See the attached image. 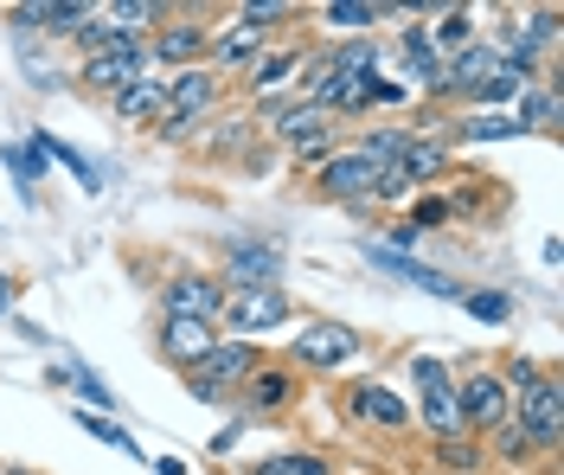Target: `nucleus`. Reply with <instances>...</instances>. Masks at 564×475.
Returning <instances> with one entry per match:
<instances>
[{
  "label": "nucleus",
  "instance_id": "obj_42",
  "mask_svg": "<svg viewBox=\"0 0 564 475\" xmlns=\"http://www.w3.org/2000/svg\"><path fill=\"white\" fill-rule=\"evenodd\" d=\"M77 424H84L90 438H104L109 450H122V456H141V450H135V438H129V431H122L116 418H104V411H77Z\"/></svg>",
  "mask_w": 564,
  "mask_h": 475
},
{
  "label": "nucleus",
  "instance_id": "obj_12",
  "mask_svg": "<svg viewBox=\"0 0 564 475\" xmlns=\"http://www.w3.org/2000/svg\"><path fill=\"white\" fill-rule=\"evenodd\" d=\"M494 65H500L494 39H475V45L449 52V58H443V77H436V90H430V104H475L481 84L494 77Z\"/></svg>",
  "mask_w": 564,
  "mask_h": 475
},
{
  "label": "nucleus",
  "instance_id": "obj_5",
  "mask_svg": "<svg viewBox=\"0 0 564 475\" xmlns=\"http://www.w3.org/2000/svg\"><path fill=\"white\" fill-rule=\"evenodd\" d=\"M513 424L532 438L539 456H552L564 443V379H558V366H545L527 392H513Z\"/></svg>",
  "mask_w": 564,
  "mask_h": 475
},
{
  "label": "nucleus",
  "instance_id": "obj_27",
  "mask_svg": "<svg viewBox=\"0 0 564 475\" xmlns=\"http://www.w3.org/2000/svg\"><path fill=\"white\" fill-rule=\"evenodd\" d=\"M315 20H321V26H334L340 39H359V33H372V26H379V0H321Z\"/></svg>",
  "mask_w": 564,
  "mask_h": 475
},
{
  "label": "nucleus",
  "instance_id": "obj_16",
  "mask_svg": "<svg viewBox=\"0 0 564 475\" xmlns=\"http://www.w3.org/2000/svg\"><path fill=\"white\" fill-rule=\"evenodd\" d=\"M218 341H225V334H218V322H186V315H161V328H154V354H161L167 366H180V373H186L193 360H206Z\"/></svg>",
  "mask_w": 564,
  "mask_h": 475
},
{
  "label": "nucleus",
  "instance_id": "obj_11",
  "mask_svg": "<svg viewBox=\"0 0 564 475\" xmlns=\"http://www.w3.org/2000/svg\"><path fill=\"white\" fill-rule=\"evenodd\" d=\"M558 26H564L558 7H532L513 26H500V45H494V52H500L507 65H520V72H539L545 52H558Z\"/></svg>",
  "mask_w": 564,
  "mask_h": 475
},
{
  "label": "nucleus",
  "instance_id": "obj_33",
  "mask_svg": "<svg viewBox=\"0 0 564 475\" xmlns=\"http://www.w3.org/2000/svg\"><path fill=\"white\" fill-rule=\"evenodd\" d=\"M231 20H245V26H257L263 39H276L289 20H302V7H295V0H245Z\"/></svg>",
  "mask_w": 564,
  "mask_h": 475
},
{
  "label": "nucleus",
  "instance_id": "obj_15",
  "mask_svg": "<svg viewBox=\"0 0 564 475\" xmlns=\"http://www.w3.org/2000/svg\"><path fill=\"white\" fill-rule=\"evenodd\" d=\"M295 399H302V373L289 360H263L245 379V392H238V404H245L250 418H276V411H289Z\"/></svg>",
  "mask_w": 564,
  "mask_h": 475
},
{
  "label": "nucleus",
  "instance_id": "obj_43",
  "mask_svg": "<svg viewBox=\"0 0 564 475\" xmlns=\"http://www.w3.org/2000/svg\"><path fill=\"white\" fill-rule=\"evenodd\" d=\"M70 392H77L84 404H104V411L116 404V399H109V386L97 379V373H90V366H70ZM109 418H116V411H109Z\"/></svg>",
  "mask_w": 564,
  "mask_h": 475
},
{
  "label": "nucleus",
  "instance_id": "obj_31",
  "mask_svg": "<svg viewBox=\"0 0 564 475\" xmlns=\"http://www.w3.org/2000/svg\"><path fill=\"white\" fill-rule=\"evenodd\" d=\"M462 45H475V7H443L430 26V52H462Z\"/></svg>",
  "mask_w": 564,
  "mask_h": 475
},
{
  "label": "nucleus",
  "instance_id": "obj_36",
  "mask_svg": "<svg viewBox=\"0 0 564 475\" xmlns=\"http://www.w3.org/2000/svg\"><path fill=\"white\" fill-rule=\"evenodd\" d=\"M245 475H334V469H327V456H321V450H276V456L250 463Z\"/></svg>",
  "mask_w": 564,
  "mask_h": 475
},
{
  "label": "nucleus",
  "instance_id": "obj_45",
  "mask_svg": "<svg viewBox=\"0 0 564 475\" xmlns=\"http://www.w3.org/2000/svg\"><path fill=\"white\" fill-rule=\"evenodd\" d=\"M20 65H26V77H33V90H52L58 77H52V65L39 58V45H20Z\"/></svg>",
  "mask_w": 564,
  "mask_h": 475
},
{
  "label": "nucleus",
  "instance_id": "obj_44",
  "mask_svg": "<svg viewBox=\"0 0 564 475\" xmlns=\"http://www.w3.org/2000/svg\"><path fill=\"white\" fill-rule=\"evenodd\" d=\"M0 20H7V33L20 39V45H33V39H39V0H33V7H7Z\"/></svg>",
  "mask_w": 564,
  "mask_h": 475
},
{
  "label": "nucleus",
  "instance_id": "obj_10",
  "mask_svg": "<svg viewBox=\"0 0 564 475\" xmlns=\"http://www.w3.org/2000/svg\"><path fill=\"white\" fill-rule=\"evenodd\" d=\"M270 136L289 148V161H295V168H321V161L340 148V122H334L327 110H315V104H295Z\"/></svg>",
  "mask_w": 564,
  "mask_h": 475
},
{
  "label": "nucleus",
  "instance_id": "obj_17",
  "mask_svg": "<svg viewBox=\"0 0 564 475\" xmlns=\"http://www.w3.org/2000/svg\"><path fill=\"white\" fill-rule=\"evenodd\" d=\"M148 72V39H129L122 52H104V58H84L77 65V84L90 90V97H116L122 84H135Z\"/></svg>",
  "mask_w": 564,
  "mask_h": 475
},
{
  "label": "nucleus",
  "instance_id": "obj_8",
  "mask_svg": "<svg viewBox=\"0 0 564 475\" xmlns=\"http://www.w3.org/2000/svg\"><path fill=\"white\" fill-rule=\"evenodd\" d=\"M456 411H462V431H468V438H488L494 424L513 418V399H507V386H500L494 366H468V373H456Z\"/></svg>",
  "mask_w": 564,
  "mask_h": 475
},
{
  "label": "nucleus",
  "instance_id": "obj_46",
  "mask_svg": "<svg viewBox=\"0 0 564 475\" xmlns=\"http://www.w3.org/2000/svg\"><path fill=\"white\" fill-rule=\"evenodd\" d=\"M398 104H411V84H391V77H379V110H398Z\"/></svg>",
  "mask_w": 564,
  "mask_h": 475
},
{
  "label": "nucleus",
  "instance_id": "obj_20",
  "mask_svg": "<svg viewBox=\"0 0 564 475\" xmlns=\"http://www.w3.org/2000/svg\"><path fill=\"white\" fill-rule=\"evenodd\" d=\"M109 110L122 116V122H135V129H154V116L167 110V72H148L135 77V84H122L116 97H109Z\"/></svg>",
  "mask_w": 564,
  "mask_h": 475
},
{
  "label": "nucleus",
  "instance_id": "obj_24",
  "mask_svg": "<svg viewBox=\"0 0 564 475\" xmlns=\"http://www.w3.org/2000/svg\"><path fill=\"white\" fill-rule=\"evenodd\" d=\"M398 52H404V77H411V90H436V77H443V58L430 52V26H404L398 33Z\"/></svg>",
  "mask_w": 564,
  "mask_h": 475
},
{
  "label": "nucleus",
  "instance_id": "obj_7",
  "mask_svg": "<svg viewBox=\"0 0 564 475\" xmlns=\"http://www.w3.org/2000/svg\"><path fill=\"white\" fill-rule=\"evenodd\" d=\"M315 174V193L321 199H334V206H347V213H372V181H379V168L359 154V148H334Z\"/></svg>",
  "mask_w": 564,
  "mask_h": 475
},
{
  "label": "nucleus",
  "instance_id": "obj_21",
  "mask_svg": "<svg viewBox=\"0 0 564 475\" xmlns=\"http://www.w3.org/2000/svg\"><path fill=\"white\" fill-rule=\"evenodd\" d=\"M391 168L404 174V186H411V193H423V186L449 181V168H456V148H449V142H430V136H411V148H404Z\"/></svg>",
  "mask_w": 564,
  "mask_h": 475
},
{
  "label": "nucleus",
  "instance_id": "obj_14",
  "mask_svg": "<svg viewBox=\"0 0 564 475\" xmlns=\"http://www.w3.org/2000/svg\"><path fill=\"white\" fill-rule=\"evenodd\" d=\"M225 309V283L212 270H180L161 283V315H186V322H218Z\"/></svg>",
  "mask_w": 564,
  "mask_h": 475
},
{
  "label": "nucleus",
  "instance_id": "obj_13",
  "mask_svg": "<svg viewBox=\"0 0 564 475\" xmlns=\"http://www.w3.org/2000/svg\"><path fill=\"white\" fill-rule=\"evenodd\" d=\"M347 418L352 424H366V431H411V399H398L391 386H379V379H352L347 386Z\"/></svg>",
  "mask_w": 564,
  "mask_h": 475
},
{
  "label": "nucleus",
  "instance_id": "obj_28",
  "mask_svg": "<svg viewBox=\"0 0 564 475\" xmlns=\"http://www.w3.org/2000/svg\"><path fill=\"white\" fill-rule=\"evenodd\" d=\"M104 13H109V20H116L129 39H148L154 26H167V13H174V7H167V0H109Z\"/></svg>",
  "mask_w": 564,
  "mask_h": 475
},
{
  "label": "nucleus",
  "instance_id": "obj_18",
  "mask_svg": "<svg viewBox=\"0 0 564 475\" xmlns=\"http://www.w3.org/2000/svg\"><path fill=\"white\" fill-rule=\"evenodd\" d=\"M302 58H308V45H302V39H270V45L257 52V65L245 72V90H250V97H276V90H295V72H302Z\"/></svg>",
  "mask_w": 564,
  "mask_h": 475
},
{
  "label": "nucleus",
  "instance_id": "obj_39",
  "mask_svg": "<svg viewBox=\"0 0 564 475\" xmlns=\"http://www.w3.org/2000/svg\"><path fill=\"white\" fill-rule=\"evenodd\" d=\"M462 309H468L475 322H494V328L513 322V295L507 290H462Z\"/></svg>",
  "mask_w": 564,
  "mask_h": 475
},
{
  "label": "nucleus",
  "instance_id": "obj_35",
  "mask_svg": "<svg viewBox=\"0 0 564 475\" xmlns=\"http://www.w3.org/2000/svg\"><path fill=\"white\" fill-rule=\"evenodd\" d=\"M352 148H359V154H366L372 168H391V161H398V154L411 148V129H404V122H386V129H366V136H359Z\"/></svg>",
  "mask_w": 564,
  "mask_h": 475
},
{
  "label": "nucleus",
  "instance_id": "obj_9",
  "mask_svg": "<svg viewBox=\"0 0 564 475\" xmlns=\"http://www.w3.org/2000/svg\"><path fill=\"white\" fill-rule=\"evenodd\" d=\"M366 354V334L347 328V322H327V315H308L302 322V334L289 341V360L295 366H315V373H327V366H347Z\"/></svg>",
  "mask_w": 564,
  "mask_h": 475
},
{
  "label": "nucleus",
  "instance_id": "obj_37",
  "mask_svg": "<svg viewBox=\"0 0 564 475\" xmlns=\"http://www.w3.org/2000/svg\"><path fill=\"white\" fill-rule=\"evenodd\" d=\"M456 219V199H443V193H417V199H411V206H404V225H411V231H436V225H449Z\"/></svg>",
  "mask_w": 564,
  "mask_h": 475
},
{
  "label": "nucleus",
  "instance_id": "obj_48",
  "mask_svg": "<svg viewBox=\"0 0 564 475\" xmlns=\"http://www.w3.org/2000/svg\"><path fill=\"white\" fill-rule=\"evenodd\" d=\"M154 469L161 475H186V463H180V456H154Z\"/></svg>",
  "mask_w": 564,
  "mask_h": 475
},
{
  "label": "nucleus",
  "instance_id": "obj_1",
  "mask_svg": "<svg viewBox=\"0 0 564 475\" xmlns=\"http://www.w3.org/2000/svg\"><path fill=\"white\" fill-rule=\"evenodd\" d=\"M218 104H225V77L212 72V65L167 72V110L154 116V129H148V136H161V142H193V129L212 122Z\"/></svg>",
  "mask_w": 564,
  "mask_h": 475
},
{
  "label": "nucleus",
  "instance_id": "obj_6",
  "mask_svg": "<svg viewBox=\"0 0 564 475\" xmlns=\"http://www.w3.org/2000/svg\"><path fill=\"white\" fill-rule=\"evenodd\" d=\"M289 315H295L289 290H238V295H225V309H218V334L257 347V334H276Z\"/></svg>",
  "mask_w": 564,
  "mask_h": 475
},
{
  "label": "nucleus",
  "instance_id": "obj_26",
  "mask_svg": "<svg viewBox=\"0 0 564 475\" xmlns=\"http://www.w3.org/2000/svg\"><path fill=\"white\" fill-rule=\"evenodd\" d=\"M411 424H423V431H430V443L468 438V431H462V411H456V386H449V392H423L417 411H411Z\"/></svg>",
  "mask_w": 564,
  "mask_h": 475
},
{
  "label": "nucleus",
  "instance_id": "obj_34",
  "mask_svg": "<svg viewBox=\"0 0 564 475\" xmlns=\"http://www.w3.org/2000/svg\"><path fill=\"white\" fill-rule=\"evenodd\" d=\"M532 84H539V72H520V65H507V58H500V65H494V77L481 84V97H475V104H520Z\"/></svg>",
  "mask_w": 564,
  "mask_h": 475
},
{
  "label": "nucleus",
  "instance_id": "obj_47",
  "mask_svg": "<svg viewBox=\"0 0 564 475\" xmlns=\"http://www.w3.org/2000/svg\"><path fill=\"white\" fill-rule=\"evenodd\" d=\"M13 309H20V277H7V270H0V322H7Z\"/></svg>",
  "mask_w": 564,
  "mask_h": 475
},
{
  "label": "nucleus",
  "instance_id": "obj_29",
  "mask_svg": "<svg viewBox=\"0 0 564 475\" xmlns=\"http://www.w3.org/2000/svg\"><path fill=\"white\" fill-rule=\"evenodd\" d=\"M90 13H97V0H39V33L58 45V39H70Z\"/></svg>",
  "mask_w": 564,
  "mask_h": 475
},
{
  "label": "nucleus",
  "instance_id": "obj_38",
  "mask_svg": "<svg viewBox=\"0 0 564 475\" xmlns=\"http://www.w3.org/2000/svg\"><path fill=\"white\" fill-rule=\"evenodd\" d=\"M33 148L39 154H45V161H65L70 174H77V181L90 186V193H97V186H104V174H97V168H90V161H84V154H77V148H65V142H52V136H45V129H33Z\"/></svg>",
  "mask_w": 564,
  "mask_h": 475
},
{
  "label": "nucleus",
  "instance_id": "obj_32",
  "mask_svg": "<svg viewBox=\"0 0 564 475\" xmlns=\"http://www.w3.org/2000/svg\"><path fill=\"white\" fill-rule=\"evenodd\" d=\"M481 450H488V456H500L507 469H527L532 456H539V450H532V438L513 424V418H507V424H494L488 438H481Z\"/></svg>",
  "mask_w": 564,
  "mask_h": 475
},
{
  "label": "nucleus",
  "instance_id": "obj_49",
  "mask_svg": "<svg viewBox=\"0 0 564 475\" xmlns=\"http://www.w3.org/2000/svg\"><path fill=\"white\" fill-rule=\"evenodd\" d=\"M0 475H39V469H20V463H0Z\"/></svg>",
  "mask_w": 564,
  "mask_h": 475
},
{
  "label": "nucleus",
  "instance_id": "obj_41",
  "mask_svg": "<svg viewBox=\"0 0 564 475\" xmlns=\"http://www.w3.org/2000/svg\"><path fill=\"white\" fill-rule=\"evenodd\" d=\"M0 161H7V168H13V174H20V186H26V193H33L39 181H45V154H39V148L0 142Z\"/></svg>",
  "mask_w": 564,
  "mask_h": 475
},
{
  "label": "nucleus",
  "instance_id": "obj_2",
  "mask_svg": "<svg viewBox=\"0 0 564 475\" xmlns=\"http://www.w3.org/2000/svg\"><path fill=\"white\" fill-rule=\"evenodd\" d=\"M257 366H263V347H250V341H218L206 360H193L180 373V386H186L193 404H231Z\"/></svg>",
  "mask_w": 564,
  "mask_h": 475
},
{
  "label": "nucleus",
  "instance_id": "obj_3",
  "mask_svg": "<svg viewBox=\"0 0 564 475\" xmlns=\"http://www.w3.org/2000/svg\"><path fill=\"white\" fill-rule=\"evenodd\" d=\"M282 270H289V257H282L276 238H263V231H225V263H218L225 295H238V290H282Z\"/></svg>",
  "mask_w": 564,
  "mask_h": 475
},
{
  "label": "nucleus",
  "instance_id": "obj_23",
  "mask_svg": "<svg viewBox=\"0 0 564 475\" xmlns=\"http://www.w3.org/2000/svg\"><path fill=\"white\" fill-rule=\"evenodd\" d=\"M507 116H513V129H520V136H558V77L539 72V84H532Z\"/></svg>",
  "mask_w": 564,
  "mask_h": 475
},
{
  "label": "nucleus",
  "instance_id": "obj_4",
  "mask_svg": "<svg viewBox=\"0 0 564 475\" xmlns=\"http://www.w3.org/2000/svg\"><path fill=\"white\" fill-rule=\"evenodd\" d=\"M212 52V26H206V7L199 0H186L167 13V26H154L148 33V65L154 72H186V65H206Z\"/></svg>",
  "mask_w": 564,
  "mask_h": 475
},
{
  "label": "nucleus",
  "instance_id": "obj_30",
  "mask_svg": "<svg viewBox=\"0 0 564 475\" xmlns=\"http://www.w3.org/2000/svg\"><path fill=\"white\" fill-rule=\"evenodd\" d=\"M430 456H436V469H449V475H481L488 469L481 438H443V443H430Z\"/></svg>",
  "mask_w": 564,
  "mask_h": 475
},
{
  "label": "nucleus",
  "instance_id": "obj_25",
  "mask_svg": "<svg viewBox=\"0 0 564 475\" xmlns=\"http://www.w3.org/2000/svg\"><path fill=\"white\" fill-rule=\"evenodd\" d=\"M65 45L77 52V65H84V58H104V52H122V45H129V33H122V26L109 20L104 7H97V13H90V20H84V26H77V33L65 39Z\"/></svg>",
  "mask_w": 564,
  "mask_h": 475
},
{
  "label": "nucleus",
  "instance_id": "obj_40",
  "mask_svg": "<svg viewBox=\"0 0 564 475\" xmlns=\"http://www.w3.org/2000/svg\"><path fill=\"white\" fill-rule=\"evenodd\" d=\"M411 386H417V399L423 392H449L456 386V366L436 360V354H411Z\"/></svg>",
  "mask_w": 564,
  "mask_h": 475
},
{
  "label": "nucleus",
  "instance_id": "obj_22",
  "mask_svg": "<svg viewBox=\"0 0 564 475\" xmlns=\"http://www.w3.org/2000/svg\"><path fill=\"white\" fill-rule=\"evenodd\" d=\"M366 263H379L391 277H404V283H417L423 295H436V302H462V283L456 277H443V270H430L417 257H398V251H379V245H366Z\"/></svg>",
  "mask_w": 564,
  "mask_h": 475
},
{
  "label": "nucleus",
  "instance_id": "obj_19",
  "mask_svg": "<svg viewBox=\"0 0 564 475\" xmlns=\"http://www.w3.org/2000/svg\"><path fill=\"white\" fill-rule=\"evenodd\" d=\"M270 39L257 33V26H245V20H231V26H212V52H206V65L218 77H245L250 65H257V52H263Z\"/></svg>",
  "mask_w": 564,
  "mask_h": 475
}]
</instances>
